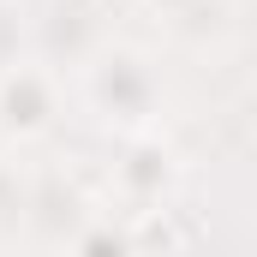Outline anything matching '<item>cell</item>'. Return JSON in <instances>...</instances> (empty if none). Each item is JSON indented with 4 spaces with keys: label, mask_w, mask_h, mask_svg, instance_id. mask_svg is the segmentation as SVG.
Wrapping results in <instances>:
<instances>
[{
    "label": "cell",
    "mask_w": 257,
    "mask_h": 257,
    "mask_svg": "<svg viewBox=\"0 0 257 257\" xmlns=\"http://www.w3.org/2000/svg\"><path fill=\"white\" fill-rule=\"evenodd\" d=\"M84 102L90 114L102 120L108 132H150L156 114H162V72L144 48L132 42H114V48H96L84 60Z\"/></svg>",
    "instance_id": "1"
},
{
    "label": "cell",
    "mask_w": 257,
    "mask_h": 257,
    "mask_svg": "<svg viewBox=\"0 0 257 257\" xmlns=\"http://www.w3.org/2000/svg\"><path fill=\"white\" fill-rule=\"evenodd\" d=\"M60 126V84L48 66H6L0 72V132L12 144H36Z\"/></svg>",
    "instance_id": "2"
},
{
    "label": "cell",
    "mask_w": 257,
    "mask_h": 257,
    "mask_svg": "<svg viewBox=\"0 0 257 257\" xmlns=\"http://www.w3.org/2000/svg\"><path fill=\"white\" fill-rule=\"evenodd\" d=\"M180 186V156L168 150V138L150 126V132H132L120 162H114V192L126 209H162L168 192Z\"/></svg>",
    "instance_id": "3"
},
{
    "label": "cell",
    "mask_w": 257,
    "mask_h": 257,
    "mask_svg": "<svg viewBox=\"0 0 257 257\" xmlns=\"http://www.w3.org/2000/svg\"><path fill=\"white\" fill-rule=\"evenodd\" d=\"M24 203H30V192H24L18 168H6V162H0V221H6V215H24Z\"/></svg>",
    "instance_id": "4"
},
{
    "label": "cell",
    "mask_w": 257,
    "mask_h": 257,
    "mask_svg": "<svg viewBox=\"0 0 257 257\" xmlns=\"http://www.w3.org/2000/svg\"><path fill=\"white\" fill-rule=\"evenodd\" d=\"M150 6H162V12H174V6H180V0H150Z\"/></svg>",
    "instance_id": "5"
}]
</instances>
